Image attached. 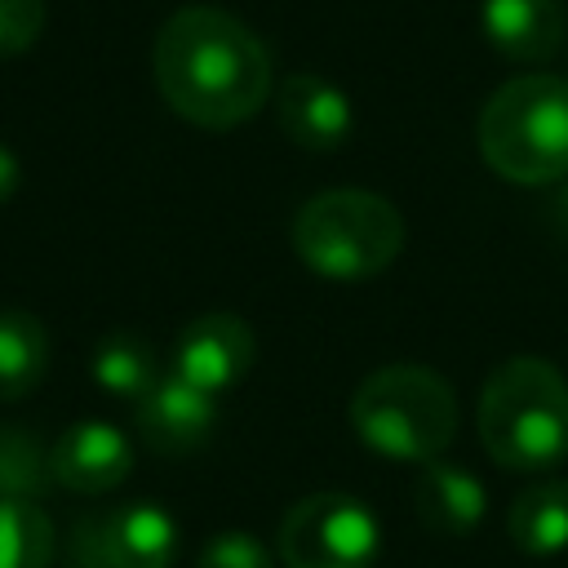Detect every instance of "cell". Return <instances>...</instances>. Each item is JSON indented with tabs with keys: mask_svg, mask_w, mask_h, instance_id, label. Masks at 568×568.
Listing matches in <instances>:
<instances>
[{
	"mask_svg": "<svg viewBox=\"0 0 568 568\" xmlns=\"http://www.w3.org/2000/svg\"><path fill=\"white\" fill-rule=\"evenodd\" d=\"M160 98L200 129H235L257 115L275 89L271 49L253 27L213 4H186L155 36Z\"/></svg>",
	"mask_w": 568,
	"mask_h": 568,
	"instance_id": "cell-1",
	"label": "cell"
},
{
	"mask_svg": "<svg viewBox=\"0 0 568 568\" xmlns=\"http://www.w3.org/2000/svg\"><path fill=\"white\" fill-rule=\"evenodd\" d=\"M479 439L506 470H550L568 457V382L537 355H515L479 390Z\"/></svg>",
	"mask_w": 568,
	"mask_h": 568,
	"instance_id": "cell-2",
	"label": "cell"
},
{
	"mask_svg": "<svg viewBox=\"0 0 568 568\" xmlns=\"http://www.w3.org/2000/svg\"><path fill=\"white\" fill-rule=\"evenodd\" d=\"M479 155L515 186H550L568 178V80L519 75L479 111Z\"/></svg>",
	"mask_w": 568,
	"mask_h": 568,
	"instance_id": "cell-3",
	"label": "cell"
},
{
	"mask_svg": "<svg viewBox=\"0 0 568 568\" xmlns=\"http://www.w3.org/2000/svg\"><path fill=\"white\" fill-rule=\"evenodd\" d=\"M351 430L382 457L435 462L457 435L453 386L422 364H386L351 395Z\"/></svg>",
	"mask_w": 568,
	"mask_h": 568,
	"instance_id": "cell-4",
	"label": "cell"
},
{
	"mask_svg": "<svg viewBox=\"0 0 568 568\" xmlns=\"http://www.w3.org/2000/svg\"><path fill=\"white\" fill-rule=\"evenodd\" d=\"M293 248L324 280H368L399 257L404 217L377 191H320L293 217Z\"/></svg>",
	"mask_w": 568,
	"mask_h": 568,
	"instance_id": "cell-5",
	"label": "cell"
},
{
	"mask_svg": "<svg viewBox=\"0 0 568 568\" xmlns=\"http://www.w3.org/2000/svg\"><path fill=\"white\" fill-rule=\"evenodd\" d=\"M377 550V515L351 493H311L280 519L284 568H373Z\"/></svg>",
	"mask_w": 568,
	"mask_h": 568,
	"instance_id": "cell-6",
	"label": "cell"
},
{
	"mask_svg": "<svg viewBox=\"0 0 568 568\" xmlns=\"http://www.w3.org/2000/svg\"><path fill=\"white\" fill-rule=\"evenodd\" d=\"M178 559V524L169 510L138 501L84 519L75 532L80 568H169Z\"/></svg>",
	"mask_w": 568,
	"mask_h": 568,
	"instance_id": "cell-7",
	"label": "cell"
},
{
	"mask_svg": "<svg viewBox=\"0 0 568 568\" xmlns=\"http://www.w3.org/2000/svg\"><path fill=\"white\" fill-rule=\"evenodd\" d=\"M253 355H257L253 328L235 311H209L182 328L173 346V377L217 399L253 368Z\"/></svg>",
	"mask_w": 568,
	"mask_h": 568,
	"instance_id": "cell-8",
	"label": "cell"
},
{
	"mask_svg": "<svg viewBox=\"0 0 568 568\" xmlns=\"http://www.w3.org/2000/svg\"><path fill=\"white\" fill-rule=\"evenodd\" d=\"M271 98H275L280 133L288 142H297L302 151H337L355 129L351 98L324 75L293 71L271 89Z\"/></svg>",
	"mask_w": 568,
	"mask_h": 568,
	"instance_id": "cell-9",
	"label": "cell"
},
{
	"mask_svg": "<svg viewBox=\"0 0 568 568\" xmlns=\"http://www.w3.org/2000/svg\"><path fill=\"white\" fill-rule=\"evenodd\" d=\"M49 470L71 493H111L133 470V444L111 422H75L53 439Z\"/></svg>",
	"mask_w": 568,
	"mask_h": 568,
	"instance_id": "cell-10",
	"label": "cell"
},
{
	"mask_svg": "<svg viewBox=\"0 0 568 568\" xmlns=\"http://www.w3.org/2000/svg\"><path fill=\"white\" fill-rule=\"evenodd\" d=\"M217 422V399L195 390L191 382L182 377H160L142 399H138V435L146 439V448L164 453V457H178V453H191L209 439Z\"/></svg>",
	"mask_w": 568,
	"mask_h": 568,
	"instance_id": "cell-11",
	"label": "cell"
},
{
	"mask_svg": "<svg viewBox=\"0 0 568 568\" xmlns=\"http://www.w3.org/2000/svg\"><path fill=\"white\" fill-rule=\"evenodd\" d=\"M484 40L510 62H550L564 49L568 13L559 0H484Z\"/></svg>",
	"mask_w": 568,
	"mask_h": 568,
	"instance_id": "cell-12",
	"label": "cell"
},
{
	"mask_svg": "<svg viewBox=\"0 0 568 568\" xmlns=\"http://www.w3.org/2000/svg\"><path fill=\"white\" fill-rule=\"evenodd\" d=\"M417 519L439 537H470L484 519V484L466 466L422 462L417 475Z\"/></svg>",
	"mask_w": 568,
	"mask_h": 568,
	"instance_id": "cell-13",
	"label": "cell"
},
{
	"mask_svg": "<svg viewBox=\"0 0 568 568\" xmlns=\"http://www.w3.org/2000/svg\"><path fill=\"white\" fill-rule=\"evenodd\" d=\"M506 537L524 555H537V559L559 555L568 546V484L546 479L524 488L506 510Z\"/></svg>",
	"mask_w": 568,
	"mask_h": 568,
	"instance_id": "cell-14",
	"label": "cell"
},
{
	"mask_svg": "<svg viewBox=\"0 0 568 568\" xmlns=\"http://www.w3.org/2000/svg\"><path fill=\"white\" fill-rule=\"evenodd\" d=\"M49 368V333L31 311H0V399H22Z\"/></svg>",
	"mask_w": 568,
	"mask_h": 568,
	"instance_id": "cell-15",
	"label": "cell"
},
{
	"mask_svg": "<svg viewBox=\"0 0 568 568\" xmlns=\"http://www.w3.org/2000/svg\"><path fill=\"white\" fill-rule=\"evenodd\" d=\"M89 368H93V382H98L106 395L133 399V404L164 377L160 364H155L151 342L138 337V333H111V337H102Z\"/></svg>",
	"mask_w": 568,
	"mask_h": 568,
	"instance_id": "cell-16",
	"label": "cell"
},
{
	"mask_svg": "<svg viewBox=\"0 0 568 568\" xmlns=\"http://www.w3.org/2000/svg\"><path fill=\"white\" fill-rule=\"evenodd\" d=\"M53 524L40 501H0V568H49Z\"/></svg>",
	"mask_w": 568,
	"mask_h": 568,
	"instance_id": "cell-17",
	"label": "cell"
},
{
	"mask_svg": "<svg viewBox=\"0 0 568 568\" xmlns=\"http://www.w3.org/2000/svg\"><path fill=\"white\" fill-rule=\"evenodd\" d=\"M53 484L49 453L22 426H0V501H36Z\"/></svg>",
	"mask_w": 568,
	"mask_h": 568,
	"instance_id": "cell-18",
	"label": "cell"
},
{
	"mask_svg": "<svg viewBox=\"0 0 568 568\" xmlns=\"http://www.w3.org/2000/svg\"><path fill=\"white\" fill-rule=\"evenodd\" d=\"M200 568H275V559L257 537L226 528L200 550Z\"/></svg>",
	"mask_w": 568,
	"mask_h": 568,
	"instance_id": "cell-19",
	"label": "cell"
},
{
	"mask_svg": "<svg viewBox=\"0 0 568 568\" xmlns=\"http://www.w3.org/2000/svg\"><path fill=\"white\" fill-rule=\"evenodd\" d=\"M44 31V0H0V58H18Z\"/></svg>",
	"mask_w": 568,
	"mask_h": 568,
	"instance_id": "cell-20",
	"label": "cell"
},
{
	"mask_svg": "<svg viewBox=\"0 0 568 568\" xmlns=\"http://www.w3.org/2000/svg\"><path fill=\"white\" fill-rule=\"evenodd\" d=\"M18 182H22V164H18V155L0 142V204H9V200H13Z\"/></svg>",
	"mask_w": 568,
	"mask_h": 568,
	"instance_id": "cell-21",
	"label": "cell"
},
{
	"mask_svg": "<svg viewBox=\"0 0 568 568\" xmlns=\"http://www.w3.org/2000/svg\"><path fill=\"white\" fill-rule=\"evenodd\" d=\"M550 217H555V226H559V235L568 240V178L559 182V191H555V200H550Z\"/></svg>",
	"mask_w": 568,
	"mask_h": 568,
	"instance_id": "cell-22",
	"label": "cell"
}]
</instances>
